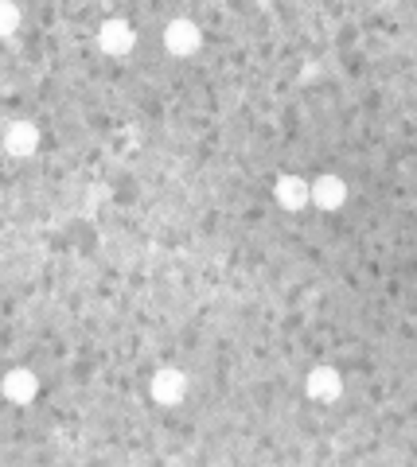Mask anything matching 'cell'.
<instances>
[{
    "mask_svg": "<svg viewBox=\"0 0 417 467\" xmlns=\"http://www.w3.org/2000/svg\"><path fill=\"white\" fill-rule=\"evenodd\" d=\"M149 393H152L156 405H180L188 398V378H183V370H176V367H161L152 374Z\"/></svg>",
    "mask_w": 417,
    "mask_h": 467,
    "instance_id": "cell-1",
    "label": "cell"
},
{
    "mask_svg": "<svg viewBox=\"0 0 417 467\" xmlns=\"http://www.w3.org/2000/svg\"><path fill=\"white\" fill-rule=\"evenodd\" d=\"M164 47L176 55V58H188L195 55L199 47H203V36H199V24H192L188 16H180V20H172L164 27Z\"/></svg>",
    "mask_w": 417,
    "mask_h": 467,
    "instance_id": "cell-2",
    "label": "cell"
},
{
    "mask_svg": "<svg viewBox=\"0 0 417 467\" xmlns=\"http://www.w3.org/2000/svg\"><path fill=\"white\" fill-rule=\"evenodd\" d=\"M305 393H308L312 401H324V405L339 401L343 398V378H339V370L336 367H316V370H308Z\"/></svg>",
    "mask_w": 417,
    "mask_h": 467,
    "instance_id": "cell-3",
    "label": "cell"
},
{
    "mask_svg": "<svg viewBox=\"0 0 417 467\" xmlns=\"http://www.w3.org/2000/svg\"><path fill=\"white\" fill-rule=\"evenodd\" d=\"M0 393H5L12 405H32L36 393H39V378L27 367H12L5 374V382H0Z\"/></svg>",
    "mask_w": 417,
    "mask_h": 467,
    "instance_id": "cell-4",
    "label": "cell"
},
{
    "mask_svg": "<svg viewBox=\"0 0 417 467\" xmlns=\"http://www.w3.org/2000/svg\"><path fill=\"white\" fill-rule=\"evenodd\" d=\"M98 43H102L106 55H129V51H133V43H137V32H133V24H129V20L109 16L102 24V32H98Z\"/></svg>",
    "mask_w": 417,
    "mask_h": 467,
    "instance_id": "cell-5",
    "label": "cell"
},
{
    "mask_svg": "<svg viewBox=\"0 0 417 467\" xmlns=\"http://www.w3.org/2000/svg\"><path fill=\"white\" fill-rule=\"evenodd\" d=\"M308 192H312V207H320V211H339L348 202V183L332 171H324L316 183H308Z\"/></svg>",
    "mask_w": 417,
    "mask_h": 467,
    "instance_id": "cell-6",
    "label": "cell"
},
{
    "mask_svg": "<svg viewBox=\"0 0 417 467\" xmlns=\"http://www.w3.org/2000/svg\"><path fill=\"white\" fill-rule=\"evenodd\" d=\"M36 149H39V129L32 121H12L5 129V152L8 156L27 160V156H36Z\"/></svg>",
    "mask_w": 417,
    "mask_h": 467,
    "instance_id": "cell-7",
    "label": "cell"
},
{
    "mask_svg": "<svg viewBox=\"0 0 417 467\" xmlns=\"http://www.w3.org/2000/svg\"><path fill=\"white\" fill-rule=\"evenodd\" d=\"M273 199L281 202V211H305L312 202L308 180H300V175H281L277 187H273Z\"/></svg>",
    "mask_w": 417,
    "mask_h": 467,
    "instance_id": "cell-8",
    "label": "cell"
},
{
    "mask_svg": "<svg viewBox=\"0 0 417 467\" xmlns=\"http://www.w3.org/2000/svg\"><path fill=\"white\" fill-rule=\"evenodd\" d=\"M20 5H12V0H0V39L5 36H12L20 27Z\"/></svg>",
    "mask_w": 417,
    "mask_h": 467,
    "instance_id": "cell-9",
    "label": "cell"
}]
</instances>
